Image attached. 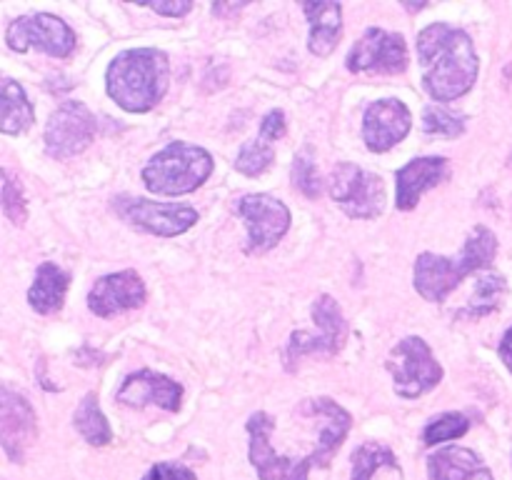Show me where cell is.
I'll list each match as a JSON object with an SVG mask.
<instances>
[{
  "instance_id": "34",
  "label": "cell",
  "mask_w": 512,
  "mask_h": 480,
  "mask_svg": "<svg viewBox=\"0 0 512 480\" xmlns=\"http://www.w3.org/2000/svg\"><path fill=\"white\" fill-rule=\"evenodd\" d=\"M498 353H500V360H503V363H505V368H508L510 373H512V325H510L508 330H505L503 340H500Z\"/></svg>"
},
{
  "instance_id": "20",
  "label": "cell",
  "mask_w": 512,
  "mask_h": 480,
  "mask_svg": "<svg viewBox=\"0 0 512 480\" xmlns=\"http://www.w3.org/2000/svg\"><path fill=\"white\" fill-rule=\"evenodd\" d=\"M303 13L310 23V53L328 58L343 33V5L340 3H303Z\"/></svg>"
},
{
  "instance_id": "1",
  "label": "cell",
  "mask_w": 512,
  "mask_h": 480,
  "mask_svg": "<svg viewBox=\"0 0 512 480\" xmlns=\"http://www.w3.org/2000/svg\"><path fill=\"white\" fill-rule=\"evenodd\" d=\"M418 58L423 85L430 98L450 103L468 93L478 80L480 60L465 30L448 23H433L418 33Z\"/></svg>"
},
{
  "instance_id": "15",
  "label": "cell",
  "mask_w": 512,
  "mask_h": 480,
  "mask_svg": "<svg viewBox=\"0 0 512 480\" xmlns=\"http://www.w3.org/2000/svg\"><path fill=\"white\" fill-rule=\"evenodd\" d=\"M413 115L398 98H383L368 105L363 115V140L373 153H388L410 133Z\"/></svg>"
},
{
  "instance_id": "16",
  "label": "cell",
  "mask_w": 512,
  "mask_h": 480,
  "mask_svg": "<svg viewBox=\"0 0 512 480\" xmlns=\"http://www.w3.org/2000/svg\"><path fill=\"white\" fill-rule=\"evenodd\" d=\"M145 303V283L135 270H120L100 278L88 293L90 313L98 318H113L125 310L140 308Z\"/></svg>"
},
{
  "instance_id": "5",
  "label": "cell",
  "mask_w": 512,
  "mask_h": 480,
  "mask_svg": "<svg viewBox=\"0 0 512 480\" xmlns=\"http://www.w3.org/2000/svg\"><path fill=\"white\" fill-rule=\"evenodd\" d=\"M388 370L393 375L395 393L408 400L430 393L443 380V368L430 345L418 335H408L390 350Z\"/></svg>"
},
{
  "instance_id": "17",
  "label": "cell",
  "mask_w": 512,
  "mask_h": 480,
  "mask_svg": "<svg viewBox=\"0 0 512 480\" xmlns=\"http://www.w3.org/2000/svg\"><path fill=\"white\" fill-rule=\"evenodd\" d=\"M118 400L128 408H145V405H158L168 413H178L183 405V385L175 383L168 375H160L155 370H138L123 380L118 390Z\"/></svg>"
},
{
  "instance_id": "28",
  "label": "cell",
  "mask_w": 512,
  "mask_h": 480,
  "mask_svg": "<svg viewBox=\"0 0 512 480\" xmlns=\"http://www.w3.org/2000/svg\"><path fill=\"white\" fill-rule=\"evenodd\" d=\"M293 185H295V190H300V193L310 200L318 198L320 190H323V185H320L318 168H315L313 148H303L298 155H295Z\"/></svg>"
},
{
  "instance_id": "29",
  "label": "cell",
  "mask_w": 512,
  "mask_h": 480,
  "mask_svg": "<svg viewBox=\"0 0 512 480\" xmlns=\"http://www.w3.org/2000/svg\"><path fill=\"white\" fill-rule=\"evenodd\" d=\"M423 130L428 135H440V138H458L465 133V118L440 108V105H428L423 113Z\"/></svg>"
},
{
  "instance_id": "7",
  "label": "cell",
  "mask_w": 512,
  "mask_h": 480,
  "mask_svg": "<svg viewBox=\"0 0 512 480\" xmlns=\"http://www.w3.org/2000/svg\"><path fill=\"white\" fill-rule=\"evenodd\" d=\"M275 418L265 410L253 413L248 420V458L260 480H308L310 465L300 453H288L270 443Z\"/></svg>"
},
{
  "instance_id": "18",
  "label": "cell",
  "mask_w": 512,
  "mask_h": 480,
  "mask_svg": "<svg viewBox=\"0 0 512 480\" xmlns=\"http://www.w3.org/2000/svg\"><path fill=\"white\" fill-rule=\"evenodd\" d=\"M448 178V158L430 155V158L410 160L408 165H403L398 170V195H395V205H398V210H413L428 190L438 188Z\"/></svg>"
},
{
  "instance_id": "11",
  "label": "cell",
  "mask_w": 512,
  "mask_h": 480,
  "mask_svg": "<svg viewBox=\"0 0 512 480\" xmlns=\"http://www.w3.org/2000/svg\"><path fill=\"white\" fill-rule=\"evenodd\" d=\"M95 130H98V123L93 113L78 100H65L50 113L48 125H45V150L58 160L73 158L93 143Z\"/></svg>"
},
{
  "instance_id": "32",
  "label": "cell",
  "mask_w": 512,
  "mask_h": 480,
  "mask_svg": "<svg viewBox=\"0 0 512 480\" xmlns=\"http://www.w3.org/2000/svg\"><path fill=\"white\" fill-rule=\"evenodd\" d=\"M283 135H285V113L283 110H270V113L263 118V123H260L258 138L268 140V143H275V140H280Z\"/></svg>"
},
{
  "instance_id": "3",
  "label": "cell",
  "mask_w": 512,
  "mask_h": 480,
  "mask_svg": "<svg viewBox=\"0 0 512 480\" xmlns=\"http://www.w3.org/2000/svg\"><path fill=\"white\" fill-rule=\"evenodd\" d=\"M498 255V238L485 225H475L465 238L463 253L445 258V255L423 253L415 260V290L428 303H440L448 298L468 275L490 268Z\"/></svg>"
},
{
  "instance_id": "31",
  "label": "cell",
  "mask_w": 512,
  "mask_h": 480,
  "mask_svg": "<svg viewBox=\"0 0 512 480\" xmlns=\"http://www.w3.org/2000/svg\"><path fill=\"white\" fill-rule=\"evenodd\" d=\"M143 480H198L193 470L183 463H155Z\"/></svg>"
},
{
  "instance_id": "4",
  "label": "cell",
  "mask_w": 512,
  "mask_h": 480,
  "mask_svg": "<svg viewBox=\"0 0 512 480\" xmlns=\"http://www.w3.org/2000/svg\"><path fill=\"white\" fill-rule=\"evenodd\" d=\"M213 173V155L200 145L175 143L165 145L143 168V183L150 193L188 195L198 190Z\"/></svg>"
},
{
  "instance_id": "21",
  "label": "cell",
  "mask_w": 512,
  "mask_h": 480,
  "mask_svg": "<svg viewBox=\"0 0 512 480\" xmlns=\"http://www.w3.org/2000/svg\"><path fill=\"white\" fill-rule=\"evenodd\" d=\"M350 480H403V468L388 445L378 440L358 445L350 455Z\"/></svg>"
},
{
  "instance_id": "12",
  "label": "cell",
  "mask_w": 512,
  "mask_h": 480,
  "mask_svg": "<svg viewBox=\"0 0 512 480\" xmlns=\"http://www.w3.org/2000/svg\"><path fill=\"white\" fill-rule=\"evenodd\" d=\"M408 68V45L403 35L383 28H368L348 55V70L355 75H400Z\"/></svg>"
},
{
  "instance_id": "14",
  "label": "cell",
  "mask_w": 512,
  "mask_h": 480,
  "mask_svg": "<svg viewBox=\"0 0 512 480\" xmlns=\"http://www.w3.org/2000/svg\"><path fill=\"white\" fill-rule=\"evenodd\" d=\"M35 438H38V418L28 398L10 388L0 390V440L5 455L13 463H23Z\"/></svg>"
},
{
  "instance_id": "22",
  "label": "cell",
  "mask_w": 512,
  "mask_h": 480,
  "mask_svg": "<svg viewBox=\"0 0 512 480\" xmlns=\"http://www.w3.org/2000/svg\"><path fill=\"white\" fill-rule=\"evenodd\" d=\"M70 275L55 263H40L35 268V280L28 290V303L35 313L53 315L63 308L65 293H68Z\"/></svg>"
},
{
  "instance_id": "9",
  "label": "cell",
  "mask_w": 512,
  "mask_h": 480,
  "mask_svg": "<svg viewBox=\"0 0 512 480\" xmlns=\"http://www.w3.org/2000/svg\"><path fill=\"white\" fill-rule=\"evenodd\" d=\"M5 43L15 53L35 48L53 58H68L75 50V33L65 20L50 13H33L15 18L5 30Z\"/></svg>"
},
{
  "instance_id": "19",
  "label": "cell",
  "mask_w": 512,
  "mask_h": 480,
  "mask_svg": "<svg viewBox=\"0 0 512 480\" xmlns=\"http://www.w3.org/2000/svg\"><path fill=\"white\" fill-rule=\"evenodd\" d=\"M430 480H493L488 465L475 450L448 445L428 458Z\"/></svg>"
},
{
  "instance_id": "8",
  "label": "cell",
  "mask_w": 512,
  "mask_h": 480,
  "mask_svg": "<svg viewBox=\"0 0 512 480\" xmlns=\"http://www.w3.org/2000/svg\"><path fill=\"white\" fill-rule=\"evenodd\" d=\"M328 188L338 208L358 220H373L385 210V185L370 170L353 163L335 165Z\"/></svg>"
},
{
  "instance_id": "24",
  "label": "cell",
  "mask_w": 512,
  "mask_h": 480,
  "mask_svg": "<svg viewBox=\"0 0 512 480\" xmlns=\"http://www.w3.org/2000/svg\"><path fill=\"white\" fill-rule=\"evenodd\" d=\"M73 425L80 438L88 445H95V448L108 445L113 440V430H110V423L105 420L103 410H100L98 395L95 393H88L80 400L73 413Z\"/></svg>"
},
{
  "instance_id": "26",
  "label": "cell",
  "mask_w": 512,
  "mask_h": 480,
  "mask_svg": "<svg viewBox=\"0 0 512 480\" xmlns=\"http://www.w3.org/2000/svg\"><path fill=\"white\" fill-rule=\"evenodd\" d=\"M275 160V148L273 143H268V140L263 138H255V140H248V143L240 148L238 153V160H235V168L240 170L243 175H260L265 173V170L273 165Z\"/></svg>"
},
{
  "instance_id": "13",
  "label": "cell",
  "mask_w": 512,
  "mask_h": 480,
  "mask_svg": "<svg viewBox=\"0 0 512 480\" xmlns=\"http://www.w3.org/2000/svg\"><path fill=\"white\" fill-rule=\"evenodd\" d=\"M240 218L248 225V250L250 255L268 253L270 248L280 243L290 228V210L288 205L275 200L273 195L253 193L238 200Z\"/></svg>"
},
{
  "instance_id": "2",
  "label": "cell",
  "mask_w": 512,
  "mask_h": 480,
  "mask_svg": "<svg viewBox=\"0 0 512 480\" xmlns=\"http://www.w3.org/2000/svg\"><path fill=\"white\" fill-rule=\"evenodd\" d=\"M168 55L158 48H130L115 55L105 73L108 95L128 113H148L168 90Z\"/></svg>"
},
{
  "instance_id": "30",
  "label": "cell",
  "mask_w": 512,
  "mask_h": 480,
  "mask_svg": "<svg viewBox=\"0 0 512 480\" xmlns=\"http://www.w3.org/2000/svg\"><path fill=\"white\" fill-rule=\"evenodd\" d=\"M3 213L13 225H23L28 218V208H25V195L20 188L18 178L10 170H3Z\"/></svg>"
},
{
  "instance_id": "25",
  "label": "cell",
  "mask_w": 512,
  "mask_h": 480,
  "mask_svg": "<svg viewBox=\"0 0 512 480\" xmlns=\"http://www.w3.org/2000/svg\"><path fill=\"white\" fill-rule=\"evenodd\" d=\"M505 293H508V283L503 275L498 273H485L480 275L475 283V293L470 298L468 308L458 313V318H485V315L495 313L503 305Z\"/></svg>"
},
{
  "instance_id": "23",
  "label": "cell",
  "mask_w": 512,
  "mask_h": 480,
  "mask_svg": "<svg viewBox=\"0 0 512 480\" xmlns=\"http://www.w3.org/2000/svg\"><path fill=\"white\" fill-rule=\"evenodd\" d=\"M35 113L28 95L15 80L3 78L0 83V130L5 135H18L33 125Z\"/></svg>"
},
{
  "instance_id": "6",
  "label": "cell",
  "mask_w": 512,
  "mask_h": 480,
  "mask_svg": "<svg viewBox=\"0 0 512 480\" xmlns=\"http://www.w3.org/2000/svg\"><path fill=\"white\" fill-rule=\"evenodd\" d=\"M313 323L315 333L310 330H295L290 335V343L285 348V365L290 370L295 368V363L308 355H323V358H333L340 353L345 338H348V323H345V315L340 310V305L335 303L333 295H320L313 303Z\"/></svg>"
},
{
  "instance_id": "35",
  "label": "cell",
  "mask_w": 512,
  "mask_h": 480,
  "mask_svg": "<svg viewBox=\"0 0 512 480\" xmlns=\"http://www.w3.org/2000/svg\"><path fill=\"white\" fill-rule=\"evenodd\" d=\"M243 5H213V13L215 15H225V13H233V10H240Z\"/></svg>"
},
{
  "instance_id": "10",
  "label": "cell",
  "mask_w": 512,
  "mask_h": 480,
  "mask_svg": "<svg viewBox=\"0 0 512 480\" xmlns=\"http://www.w3.org/2000/svg\"><path fill=\"white\" fill-rule=\"evenodd\" d=\"M115 213L133 228L143 233L160 235V238H175L198 223V210L180 203H158L145 198H115Z\"/></svg>"
},
{
  "instance_id": "33",
  "label": "cell",
  "mask_w": 512,
  "mask_h": 480,
  "mask_svg": "<svg viewBox=\"0 0 512 480\" xmlns=\"http://www.w3.org/2000/svg\"><path fill=\"white\" fill-rule=\"evenodd\" d=\"M148 8L158 15H168V18H183L193 10V3L190 0H175V3H150Z\"/></svg>"
},
{
  "instance_id": "27",
  "label": "cell",
  "mask_w": 512,
  "mask_h": 480,
  "mask_svg": "<svg viewBox=\"0 0 512 480\" xmlns=\"http://www.w3.org/2000/svg\"><path fill=\"white\" fill-rule=\"evenodd\" d=\"M470 428V420L463 413H443L438 418L430 420L423 430V443L425 445H440L448 440L463 438Z\"/></svg>"
}]
</instances>
